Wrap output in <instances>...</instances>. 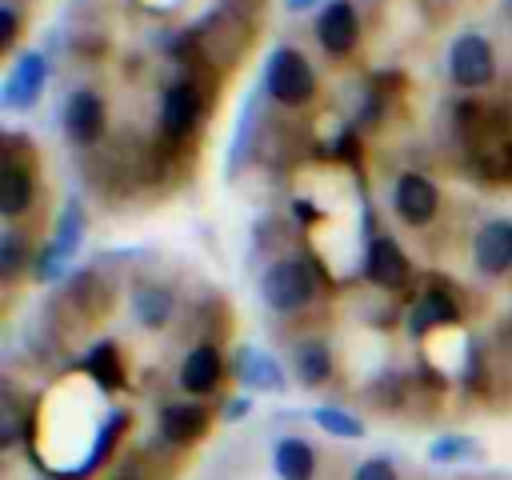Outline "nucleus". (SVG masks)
Instances as JSON below:
<instances>
[{"mask_svg": "<svg viewBox=\"0 0 512 480\" xmlns=\"http://www.w3.org/2000/svg\"><path fill=\"white\" fill-rule=\"evenodd\" d=\"M316 268L304 256H280L260 276V296L272 312H300L316 300Z\"/></svg>", "mask_w": 512, "mask_h": 480, "instance_id": "nucleus-1", "label": "nucleus"}, {"mask_svg": "<svg viewBox=\"0 0 512 480\" xmlns=\"http://www.w3.org/2000/svg\"><path fill=\"white\" fill-rule=\"evenodd\" d=\"M264 88L272 100L288 104V108H300L316 96V72L308 64L304 52L280 44L272 56H268V68H264Z\"/></svg>", "mask_w": 512, "mask_h": 480, "instance_id": "nucleus-2", "label": "nucleus"}, {"mask_svg": "<svg viewBox=\"0 0 512 480\" xmlns=\"http://www.w3.org/2000/svg\"><path fill=\"white\" fill-rule=\"evenodd\" d=\"M80 240H84V208H80V200H68V204L60 208V216H56L52 240L32 256V276H36V280H56V276H64V268L72 264Z\"/></svg>", "mask_w": 512, "mask_h": 480, "instance_id": "nucleus-3", "label": "nucleus"}, {"mask_svg": "<svg viewBox=\"0 0 512 480\" xmlns=\"http://www.w3.org/2000/svg\"><path fill=\"white\" fill-rule=\"evenodd\" d=\"M448 76L456 88H484L496 76V52L480 32H464L448 48Z\"/></svg>", "mask_w": 512, "mask_h": 480, "instance_id": "nucleus-4", "label": "nucleus"}, {"mask_svg": "<svg viewBox=\"0 0 512 480\" xmlns=\"http://www.w3.org/2000/svg\"><path fill=\"white\" fill-rule=\"evenodd\" d=\"M48 84V60L44 52H20L4 76V88H0V108L4 112H28L40 92Z\"/></svg>", "mask_w": 512, "mask_h": 480, "instance_id": "nucleus-5", "label": "nucleus"}, {"mask_svg": "<svg viewBox=\"0 0 512 480\" xmlns=\"http://www.w3.org/2000/svg\"><path fill=\"white\" fill-rule=\"evenodd\" d=\"M200 116H204V96H200V88L192 80H176V84L164 88V96H160V128H164V136H172V140L192 136Z\"/></svg>", "mask_w": 512, "mask_h": 480, "instance_id": "nucleus-6", "label": "nucleus"}, {"mask_svg": "<svg viewBox=\"0 0 512 480\" xmlns=\"http://www.w3.org/2000/svg\"><path fill=\"white\" fill-rule=\"evenodd\" d=\"M60 120H64L68 140L88 148V144H96V140L104 136V128H108V108H104L100 92H92V88H76V92L64 100Z\"/></svg>", "mask_w": 512, "mask_h": 480, "instance_id": "nucleus-7", "label": "nucleus"}, {"mask_svg": "<svg viewBox=\"0 0 512 480\" xmlns=\"http://www.w3.org/2000/svg\"><path fill=\"white\" fill-rule=\"evenodd\" d=\"M364 276L384 292H400L412 280V264L392 236H372L364 248Z\"/></svg>", "mask_w": 512, "mask_h": 480, "instance_id": "nucleus-8", "label": "nucleus"}, {"mask_svg": "<svg viewBox=\"0 0 512 480\" xmlns=\"http://www.w3.org/2000/svg\"><path fill=\"white\" fill-rule=\"evenodd\" d=\"M392 208L404 224L420 228L440 212V188L424 172H400V180L392 188Z\"/></svg>", "mask_w": 512, "mask_h": 480, "instance_id": "nucleus-9", "label": "nucleus"}, {"mask_svg": "<svg viewBox=\"0 0 512 480\" xmlns=\"http://www.w3.org/2000/svg\"><path fill=\"white\" fill-rule=\"evenodd\" d=\"M316 40L328 56H348L360 40V16L352 0H328L316 16Z\"/></svg>", "mask_w": 512, "mask_h": 480, "instance_id": "nucleus-10", "label": "nucleus"}, {"mask_svg": "<svg viewBox=\"0 0 512 480\" xmlns=\"http://www.w3.org/2000/svg\"><path fill=\"white\" fill-rule=\"evenodd\" d=\"M472 264H476V272H484V276H504V272H512V220L496 216V220H488V224L476 232V240H472Z\"/></svg>", "mask_w": 512, "mask_h": 480, "instance_id": "nucleus-11", "label": "nucleus"}, {"mask_svg": "<svg viewBox=\"0 0 512 480\" xmlns=\"http://www.w3.org/2000/svg\"><path fill=\"white\" fill-rule=\"evenodd\" d=\"M176 380H180V388H184L188 396H208V392H216L220 380H224V356H220V348H216V344H192V348L184 352V360H180Z\"/></svg>", "mask_w": 512, "mask_h": 480, "instance_id": "nucleus-12", "label": "nucleus"}, {"mask_svg": "<svg viewBox=\"0 0 512 480\" xmlns=\"http://www.w3.org/2000/svg\"><path fill=\"white\" fill-rule=\"evenodd\" d=\"M452 324H460V304L452 300L448 288H424L408 308V332L412 336H428V332L452 328Z\"/></svg>", "mask_w": 512, "mask_h": 480, "instance_id": "nucleus-13", "label": "nucleus"}, {"mask_svg": "<svg viewBox=\"0 0 512 480\" xmlns=\"http://www.w3.org/2000/svg\"><path fill=\"white\" fill-rule=\"evenodd\" d=\"M212 424V412L200 400H176L160 408V440L168 444H196Z\"/></svg>", "mask_w": 512, "mask_h": 480, "instance_id": "nucleus-14", "label": "nucleus"}, {"mask_svg": "<svg viewBox=\"0 0 512 480\" xmlns=\"http://www.w3.org/2000/svg\"><path fill=\"white\" fill-rule=\"evenodd\" d=\"M232 372L252 392H284V368L264 348H240L236 360H232Z\"/></svg>", "mask_w": 512, "mask_h": 480, "instance_id": "nucleus-15", "label": "nucleus"}, {"mask_svg": "<svg viewBox=\"0 0 512 480\" xmlns=\"http://www.w3.org/2000/svg\"><path fill=\"white\" fill-rule=\"evenodd\" d=\"M172 312H176L172 288H164V284H136L132 288V316L140 320V328L160 332L172 320Z\"/></svg>", "mask_w": 512, "mask_h": 480, "instance_id": "nucleus-16", "label": "nucleus"}, {"mask_svg": "<svg viewBox=\"0 0 512 480\" xmlns=\"http://www.w3.org/2000/svg\"><path fill=\"white\" fill-rule=\"evenodd\" d=\"M28 204H32V172L16 156H4V168H0V216L16 220L20 212H28Z\"/></svg>", "mask_w": 512, "mask_h": 480, "instance_id": "nucleus-17", "label": "nucleus"}, {"mask_svg": "<svg viewBox=\"0 0 512 480\" xmlns=\"http://www.w3.org/2000/svg\"><path fill=\"white\" fill-rule=\"evenodd\" d=\"M272 468L280 480H312L316 476V452L300 436H284L272 448Z\"/></svg>", "mask_w": 512, "mask_h": 480, "instance_id": "nucleus-18", "label": "nucleus"}, {"mask_svg": "<svg viewBox=\"0 0 512 480\" xmlns=\"http://www.w3.org/2000/svg\"><path fill=\"white\" fill-rule=\"evenodd\" d=\"M80 368L104 388V392H116L124 384V364H120V352L112 340H100L96 348H88V356L80 360Z\"/></svg>", "mask_w": 512, "mask_h": 480, "instance_id": "nucleus-19", "label": "nucleus"}, {"mask_svg": "<svg viewBox=\"0 0 512 480\" xmlns=\"http://www.w3.org/2000/svg\"><path fill=\"white\" fill-rule=\"evenodd\" d=\"M292 364H296V376H300L304 388H320L332 376V348L324 340H304L296 348V360Z\"/></svg>", "mask_w": 512, "mask_h": 480, "instance_id": "nucleus-20", "label": "nucleus"}, {"mask_svg": "<svg viewBox=\"0 0 512 480\" xmlns=\"http://www.w3.org/2000/svg\"><path fill=\"white\" fill-rule=\"evenodd\" d=\"M132 424V416L124 412V408H116V412H108V420L96 428V440H92V448H88V456H84V464H80V472L76 476H84V472H92V468H100L104 460H108V452H112V444L120 440V432Z\"/></svg>", "mask_w": 512, "mask_h": 480, "instance_id": "nucleus-21", "label": "nucleus"}, {"mask_svg": "<svg viewBox=\"0 0 512 480\" xmlns=\"http://www.w3.org/2000/svg\"><path fill=\"white\" fill-rule=\"evenodd\" d=\"M312 420H316L320 432H328V436H336V440H360V436H364V420L352 416V412H344V408H336V404L312 408Z\"/></svg>", "mask_w": 512, "mask_h": 480, "instance_id": "nucleus-22", "label": "nucleus"}, {"mask_svg": "<svg viewBox=\"0 0 512 480\" xmlns=\"http://www.w3.org/2000/svg\"><path fill=\"white\" fill-rule=\"evenodd\" d=\"M428 456H432V464H464V460H476L480 456V444L472 436L452 432V436H436L428 444Z\"/></svg>", "mask_w": 512, "mask_h": 480, "instance_id": "nucleus-23", "label": "nucleus"}, {"mask_svg": "<svg viewBox=\"0 0 512 480\" xmlns=\"http://www.w3.org/2000/svg\"><path fill=\"white\" fill-rule=\"evenodd\" d=\"M24 264H32V260H28V248H24V236L8 228V232L0 236V276H4V280H16V272H20Z\"/></svg>", "mask_w": 512, "mask_h": 480, "instance_id": "nucleus-24", "label": "nucleus"}, {"mask_svg": "<svg viewBox=\"0 0 512 480\" xmlns=\"http://www.w3.org/2000/svg\"><path fill=\"white\" fill-rule=\"evenodd\" d=\"M352 480H400V476H396V464L388 456H368L352 468Z\"/></svg>", "mask_w": 512, "mask_h": 480, "instance_id": "nucleus-25", "label": "nucleus"}, {"mask_svg": "<svg viewBox=\"0 0 512 480\" xmlns=\"http://www.w3.org/2000/svg\"><path fill=\"white\" fill-rule=\"evenodd\" d=\"M16 32H20V20H16V8H12V4H4V8H0V48H12V40H16Z\"/></svg>", "mask_w": 512, "mask_h": 480, "instance_id": "nucleus-26", "label": "nucleus"}, {"mask_svg": "<svg viewBox=\"0 0 512 480\" xmlns=\"http://www.w3.org/2000/svg\"><path fill=\"white\" fill-rule=\"evenodd\" d=\"M336 152H340V160H356V156H360V144H356L352 128H344V132H340V140H336Z\"/></svg>", "mask_w": 512, "mask_h": 480, "instance_id": "nucleus-27", "label": "nucleus"}, {"mask_svg": "<svg viewBox=\"0 0 512 480\" xmlns=\"http://www.w3.org/2000/svg\"><path fill=\"white\" fill-rule=\"evenodd\" d=\"M248 404H252L248 396H232V400L224 404V420H240V416L248 412Z\"/></svg>", "mask_w": 512, "mask_h": 480, "instance_id": "nucleus-28", "label": "nucleus"}, {"mask_svg": "<svg viewBox=\"0 0 512 480\" xmlns=\"http://www.w3.org/2000/svg\"><path fill=\"white\" fill-rule=\"evenodd\" d=\"M116 480H144V464L140 460H124L120 472H116Z\"/></svg>", "mask_w": 512, "mask_h": 480, "instance_id": "nucleus-29", "label": "nucleus"}, {"mask_svg": "<svg viewBox=\"0 0 512 480\" xmlns=\"http://www.w3.org/2000/svg\"><path fill=\"white\" fill-rule=\"evenodd\" d=\"M500 176H512V144L500 152Z\"/></svg>", "mask_w": 512, "mask_h": 480, "instance_id": "nucleus-30", "label": "nucleus"}, {"mask_svg": "<svg viewBox=\"0 0 512 480\" xmlns=\"http://www.w3.org/2000/svg\"><path fill=\"white\" fill-rule=\"evenodd\" d=\"M316 0H284V8H292V12H304V8H312Z\"/></svg>", "mask_w": 512, "mask_h": 480, "instance_id": "nucleus-31", "label": "nucleus"}]
</instances>
